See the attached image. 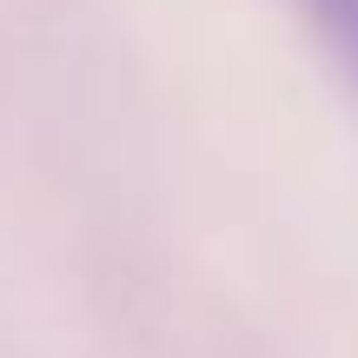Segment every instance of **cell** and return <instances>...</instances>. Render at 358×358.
<instances>
[{
	"instance_id": "cell-1",
	"label": "cell",
	"mask_w": 358,
	"mask_h": 358,
	"mask_svg": "<svg viewBox=\"0 0 358 358\" xmlns=\"http://www.w3.org/2000/svg\"><path fill=\"white\" fill-rule=\"evenodd\" d=\"M292 7L306 13V27H312V40H319V53L332 60L338 87H345L352 106H358V0H292Z\"/></svg>"
}]
</instances>
